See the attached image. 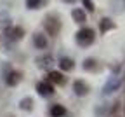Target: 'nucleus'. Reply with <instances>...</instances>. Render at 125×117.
Returning a JSON list of instances; mask_svg holds the SVG:
<instances>
[{
    "label": "nucleus",
    "mask_w": 125,
    "mask_h": 117,
    "mask_svg": "<svg viewBox=\"0 0 125 117\" xmlns=\"http://www.w3.org/2000/svg\"><path fill=\"white\" fill-rule=\"evenodd\" d=\"M113 28H115L113 19H109V18H103V19L99 21V31H101V33H106L108 30H113Z\"/></svg>",
    "instance_id": "2eb2a0df"
},
{
    "label": "nucleus",
    "mask_w": 125,
    "mask_h": 117,
    "mask_svg": "<svg viewBox=\"0 0 125 117\" xmlns=\"http://www.w3.org/2000/svg\"><path fill=\"white\" fill-rule=\"evenodd\" d=\"M33 44L37 49H47V39L43 33H33Z\"/></svg>",
    "instance_id": "4468645a"
},
{
    "label": "nucleus",
    "mask_w": 125,
    "mask_h": 117,
    "mask_svg": "<svg viewBox=\"0 0 125 117\" xmlns=\"http://www.w3.org/2000/svg\"><path fill=\"white\" fill-rule=\"evenodd\" d=\"M59 66H61V70H64V72H71V70L75 68V61H73L71 58L64 56V58L59 59Z\"/></svg>",
    "instance_id": "ddd939ff"
},
{
    "label": "nucleus",
    "mask_w": 125,
    "mask_h": 117,
    "mask_svg": "<svg viewBox=\"0 0 125 117\" xmlns=\"http://www.w3.org/2000/svg\"><path fill=\"white\" fill-rule=\"evenodd\" d=\"M37 93L40 96H43V98H49V96L54 94V86L51 84L49 80H42V82L37 84Z\"/></svg>",
    "instance_id": "7ed1b4c3"
},
{
    "label": "nucleus",
    "mask_w": 125,
    "mask_h": 117,
    "mask_svg": "<svg viewBox=\"0 0 125 117\" xmlns=\"http://www.w3.org/2000/svg\"><path fill=\"white\" fill-rule=\"evenodd\" d=\"M23 35H24V30L21 26H10L5 30V37L10 40H19V39H23Z\"/></svg>",
    "instance_id": "6e6552de"
},
{
    "label": "nucleus",
    "mask_w": 125,
    "mask_h": 117,
    "mask_svg": "<svg viewBox=\"0 0 125 117\" xmlns=\"http://www.w3.org/2000/svg\"><path fill=\"white\" fill-rule=\"evenodd\" d=\"M120 84H122V79H120V77H113V79H109V80L106 82V86L103 88V94H104V96H108V94L115 93V91L120 88Z\"/></svg>",
    "instance_id": "39448f33"
},
{
    "label": "nucleus",
    "mask_w": 125,
    "mask_h": 117,
    "mask_svg": "<svg viewBox=\"0 0 125 117\" xmlns=\"http://www.w3.org/2000/svg\"><path fill=\"white\" fill-rule=\"evenodd\" d=\"M43 28L51 37H57V33L61 31V18L57 14H47L43 19Z\"/></svg>",
    "instance_id": "f257e3e1"
},
{
    "label": "nucleus",
    "mask_w": 125,
    "mask_h": 117,
    "mask_svg": "<svg viewBox=\"0 0 125 117\" xmlns=\"http://www.w3.org/2000/svg\"><path fill=\"white\" fill-rule=\"evenodd\" d=\"M21 77H23L21 72H18V70H10V72L4 77V80H5V84H7L9 88H14V86H18L19 82H21Z\"/></svg>",
    "instance_id": "423d86ee"
},
{
    "label": "nucleus",
    "mask_w": 125,
    "mask_h": 117,
    "mask_svg": "<svg viewBox=\"0 0 125 117\" xmlns=\"http://www.w3.org/2000/svg\"><path fill=\"white\" fill-rule=\"evenodd\" d=\"M71 88H73V93L76 96H85V94H89V89H90L89 84H85V80H80V79L73 80Z\"/></svg>",
    "instance_id": "20e7f679"
},
{
    "label": "nucleus",
    "mask_w": 125,
    "mask_h": 117,
    "mask_svg": "<svg viewBox=\"0 0 125 117\" xmlns=\"http://www.w3.org/2000/svg\"><path fill=\"white\" fill-rule=\"evenodd\" d=\"M71 18L75 19V23L83 25V23L87 21V14H85V11H83V9L76 7V9H73V11H71Z\"/></svg>",
    "instance_id": "9d476101"
},
{
    "label": "nucleus",
    "mask_w": 125,
    "mask_h": 117,
    "mask_svg": "<svg viewBox=\"0 0 125 117\" xmlns=\"http://www.w3.org/2000/svg\"><path fill=\"white\" fill-rule=\"evenodd\" d=\"M33 105H35V102H33V98H30V96H26V98H23L21 102H19V108L21 110H33Z\"/></svg>",
    "instance_id": "dca6fc26"
},
{
    "label": "nucleus",
    "mask_w": 125,
    "mask_h": 117,
    "mask_svg": "<svg viewBox=\"0 0 125 117\" xmlns=\"http://www.w3.org/2000/svg\"><path fill=\"white\" fill-rule=\"evenodd\" d=\"M52 63H54V58H52L51 54H43V56H38V58H37L38 68H49Z\"/></svg>",
    "instance_id": "f8f14e48"
},
{
    "label": "nucleus",
    "mask_w": 125,
    "mask_h": 117,
    "mask_svg": "<svg viewBox=\"0 0 125 117\" xmlns=\"http://www.w3.org/2000/svg\"><path fill=\"white\" fill-rule=\"evenodd\" d=\"M123 110H125V108H123Z\"/></svg>",
    "instance_id": "aec40b11"
},
{
    "label": "nucleus",
    "mask_w": 125,
    "mask_h": 117,
    "mask_svg": "<svg viewBox=\"0 0 125 117\" xmlns=\"http://www.w3.org/2000/svg\"><path fill=\"white\" fill-rule=\"evenodd\" d=\"M49 114H51V117H64V115L68 114V110H66V107H64V105H59V103H54V105L51 107Z\"/></svg>",
    "instance_id": "9b49d317"
},
{
    "label": "nucleus",
    "mask_w": 125,
    "mask_h": 117,
    "mask_svg": "<svg viewBox=\"0 0 125 117\" xmlns=\"http://www.w3.org/2000/svg\"><path fill=\"white\" fill-rule=\"evenodd\" d=\"M47 80H49L52 86H54V84H57V86H64V84H66V77H64V73H61V72H57V70L49 72V79H47Z\"/></svg>",
    "instance_id": "0eeeda50"
},
{
    "label": "nucleus",
    "mask_w": 125,
    "mask_h": 117,
    "mask_svg": "<svg viewBox=\"0 0 125 117\" xmlns=\"http://www.w3.org/2000/svg\"><path fill=\"white\" fill-rule=\"evenodd\" d=\"M75 40L76 44L80 45V47H89L94 40H96V35H94V30L85 26V28H80L76 31V35H75Z\"/></svg>",
    "instance_id": "f03ea898"
},
{
    "label": "nucleus",
    "mask_w": 125,
    "mask_h": 117,
    "mask_svg": "<svg viewBox=\"0 0 125 117\" xmlns=\"http://www.w3.org/2000/svg\"><path fill=\"white\" fill-rule=\"evenodd\" d=\"M82 68L85 70V72H97L99 68H101V63L97 61V59H94V58H87V59H83V65H82Z\"/></svg>",
    "instance_id": "1a4fd4ad"
},
{
    "label": "nucleus",
    "mask_w": 125,
    "mask_h": 117,
    "mask_svg": "<svg viewBox=\"0 0 125 117\" xmlns=\"http://www.w3.org/2000/svg\"><path fill=\"white\" fill-rule=\"evenodd\" d=\"M82 4H83V7H85L89 12H94V11H96V5H94L92 0H82Z\"/></svg>",
    "instance_id": "f3484780"
},
{
    "label": "nucleus",
    "mask_w": 125,
    "mask_h": 117,
    "mask_svg": "<svg viewBox=\"0 0 125 117\" xmlns=\"http://www.w3.org/2000/svg\"><path fill=\"white\" fill-rule=\"evenodd\" d=\"M66 2H70V0H66Z\"/></svg>",
    "instance_id": "6ab92c4d"
},
{
    "label": "nucleus",
    "mask_w": 125,
    "mask_h": 117,
    "mask_svg": "<svg viewBox=\"0 0 125 117\" xmlns=\"http://www.w3.org/2000/svg\"><path fill=\"white\" fill-rule=\"evenodd\" d=\"M40 4H42V0H26L28 9H38V7H40Z\"/></svg>",
    "instance_id": "a211bd4d"
}]
</instances>
